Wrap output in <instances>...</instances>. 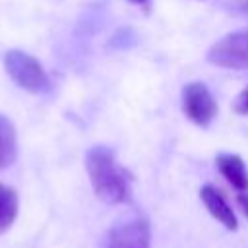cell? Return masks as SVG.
Wrapping results in <instances>:
<instances>
[{
  "label": "cell",
  "mask_w": 248,
  "mask_h": 248,
  "mask_svg": "<svg viewBox=\"0 0 248 248\" xmlns=\"http://www.w3.org/2000/svg\"><path fill=\"white\" fill-rule=\"evenodd\" d=\"M236 202H238V207L242 209V213L248 217V192H240L238 198H236Z\"/></svg>",
  "instance_id": "8fae6325"
},
{
  "label": "cell",
  "mask_w": 248,
  "mask_h": 248,
  "mask_svg": "<svg viewBox=\"0 0 248 248\" xmlns=\"http://www.w3.org/2000/svg\"><path fill=\"white\" fill-rule=\"evenodd\" d=\"M232 110L236 114H248V87H244L236 95V99L232 101Z\"/></svg>",
  "instance_id": "30bf717a"
},
{
  "label": "cell",
  "mask_w": 248,
  "mask_h": 248,
  "mask_svg": "<svg viewBox=\"0 0 248 248\" xmlns=\"http://www.w3.org/2000/svg\"><path fill=\"white\" fill-rule=\"evenodd\" d=\"M200 198L205 205V209L229 231H236L238 229V221L236 215L232 211V207L229 205V202L225 200V196L211 184H205L200 188Z\"/></svg>",
  "instance_id": "8992f818"
},
{
  "label": "cell",
  "mask_w": 248,
  "mask_h": 248,
  "mask_svg": "<svg viewBox=\"0 0 248 248\" xmlns=\"http://www.w3.org/2000/svg\"><path fill=\"white\" fill-rule=\"evenodd\" d=\"M17 194L14 188L0 184V234L6 232L17 217Z\"/></svg>",
  "instance_id": "9c48e42d"
},
{
  "label": "cell",
  "mask_w": 248,
  "mask_h": 248,
  "mask_svg": "<svg viewBox=\"0 0 248 248\" xmlns=\"http://www.w3.org/2000/svg\"><path fill=\"white\" fill-rule=\"evenodd\" d=\"M85 170L95 196L105 203H124L130 200V176L116 163L112 149L93 145L85 153Z\"/></svg>",
  "instance_id": "6da1fadb"
},
{
  "label": "cell",
  "mask_w": 248,
  "mask_h": 248,
  "mask_svg": "<svg viewBox=\"0 0 248 248\" xmlns=\"http://www.w3.org/2000/svg\"><path fill=\"white\" fill-rule=\"evenodd\" d=\"M149 221L145 217H134L108 231L105 248H149Z\"/></svg>",
  "instance_id": "5b68a950"
},
{
  "label": "cell",
  "mask_w": 248,
  "mask_h": 248,
  "mask_svg": "<svg viewBox=\"0 0 248 248\" xmlns=\"http://www.w3.org/2000/svg\"><path fill=\"white\" fill-rule=\"evenodd\" d=\"M4 68L8 72V76L14 79V83H17L21 89L29 91V93H45L50 87L48 76L43 68V64L17 48H12L4 54Z\"/></svg>",
  "instance_id": "7a4b0ae2"
},
{
  "label": "cell",
  "mask_w": 248,
  "mask_h": 248,
  "mask_svg": "<svg viewBox=\"0 0 248 248\" xmlns=\"http://www.w3.org/2000/svg\"><path fill=\"white\" fill-rule=\"evenodd\" d=\"M130 2H134V4H140V6H145L149 0H130Z\"/></svg>",
  "instance_id": "7c38bea8"
},
{
  "label": "cell",
  "mask_w": 248,
  "mask_h": 248,
  "mask_svg": "<svg viewBox=\"0 0 248 248\" xmlns=\"http://www.w3.org/2000/svg\"><path fill=\"white\" fill-rule=\"evenodd\" d=\"M244 8H246V14H248V4H246V6H244Z\"/></svg>",
  "instance_id": "4fadbf2b"
},
{
  "label": "cell",
  "mask_w": 248,
  "mask_h": 248,
  "mask_svg": "<svg viewBox=\"0 0 248 248\" xmlns=\"http://www.w3.org/2000/svg\"><path fill=\"white\" fill-rule=\"evenodd\" d=\"M207 62L221 68L231 70H246L248 68V29L234 31L219 39L207 50Z\"/></svg>",
  "instance_id": "3957f363"
},
{
  "label": "cell",
  "mask_w": 248,
  "mask_h": 248,
  "mask_svg": "<svg viewBox=\"0 0 248 248\" xmlns=\"http://www.w3.org/2000/svg\"><path fill=\"white\" fill-rule=\"evenodd\" d=\"M215 163H217L219 172L223 174V178H227L231 186H234L238 192H248V169L240 155L219 153Z\"/></svg>",
  "instance_id": "52a82bcc"
},
{
  "label": "cell",
  "mask_w": 248,
  "mask_h": 248,
  "mask_svg": "<svg viewBox=\"0 0 248 248\" xmlns=\"http://www.w3.org/2000/svg\"><path fill=\"white\" fill-rule=\"evenodd\" d=\"M17 157V134L14 122L0 114V170L8 169Z\"/></svg>",
  "instance_id": "ba28073f"
},
{
  "label": "cell",
  "mask_w": 248,
  "mask_h": 248,
  "mask_svg": "<svg viewBox=\"0 0 248 248\" xmlns=\"http://www.w3.org/2000/svg\"><path fill=\"white\" fill-rule=\"evenodd\" d=\"M180 105L186 118L202 128L209 126L211 120L217 116V101L213 99L207 85L202 81H192L182 87Z\"/></svg>",
  "instance_id": "277c9868"
}]
</instances>
